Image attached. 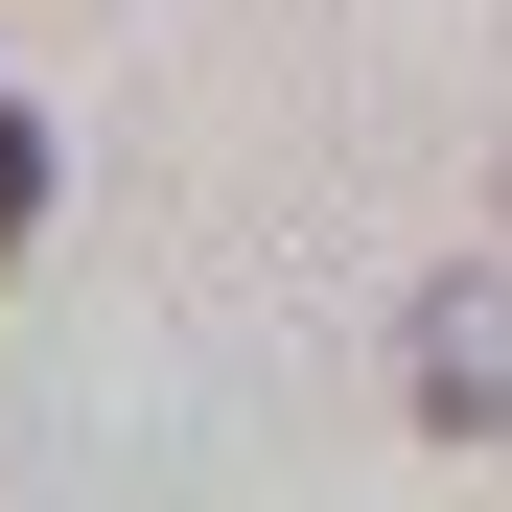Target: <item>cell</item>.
Segmentation results:
<instances>
[{
    "label": "cell",
    "mask_w": 512,
    "mask_h": 512,
    "mask_svg": "<svg viewBox=\"0 0 512 512\" xmlns=\"http://www.w3.org/2000/svg\"><path fill=\"white\" fill-rule=\"evenodd\" d=\"M396 396L443 419V443H512V256H443V280L396 303Z\"/></svg>",
    "instance_id": "cell-1"
},
{
    "label": "cell",
    "mask_w": 512,
    "mask_h": 512,
    "mask_svg": "<svg viewBox=\"0 0 512 512\" xmlns=\"http://www.w3.org/2000/svg\"><path fill=\"white\" fill-rule=\"evenodd\" d=\"M47 187H70V140H47L24 94H0V280H24V233H47Z\"/></svg>",
    "instance_id": "cell-2"
}]
</instances>
